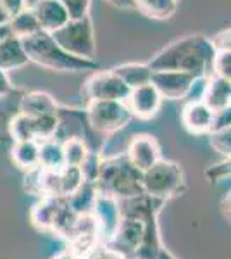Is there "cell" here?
Here are the masks:
<instances>
[{
	"label": "cell",
	"instance_id": "2",
	"mask_svg": "<svg viewBox=\"0 0 231 259\" xmlns=\"http://www.w3.org/2000/svg\"><path fill=\"white\" fill-rule=\"evenodd\" d=\"M23 47L28 54L29 62L59 73H83V71H97L99 62L76 57L64 50L54 40L52 33L38 31L26 38H21Z\"/></svg>",
	"mask_w": 231,
	"mask_h": 259
},
{
	"label": "cell",
	"instance_id": "23",
	"mask_svg": "<svg viewBox=\"0 0 231 259\" xmlns=\"http://www.w3.org/2000/svg\"><path fill=\"white\" fill-rule=\"evenodd\" d=\"M40 166L45 169H62L66 166L62 142L56 137L40 142Z\"/></svg>",
	"mask_w": 231,
	"mask_h": 259
},
{
	"label": "cell",
	"instance_id": "16",
	"mask_svg": "<svg viewBox=\"0 0 231 259\" xmlns=\"http://www.w3.org/2000/svg\"><path fill=\"white\" fill-rule=\"evenodd\" d=\"M66 197H56V195H43L31 209V223L35 228L41 232H52L54 221L62 202Z\"/></svg>",
	"mask_w": 231,
	"mask_h": 259
},
{
	"label": "cell",
	"instance_id": "34",
	"mask_svg": "<svg viewBox=\"0 0 231 259\" xmlns=\"http://www.w3.org/2000/svg\"><path fill=\"white\" fill-rule=\"evenodd\" d=\"M231 126V104L226 107H222L219 111H214V119H212V132H219Z\"/></svg>",
	"mask_w": 231,
	"mask_h": 259
},
{
	"label": "cell",
	"instance_id": "24",
	"mask_svg": "<svg viewBox=\"0 0 231 259\" xmlns=\"http://www.w3.org/2000/svg\"><path fill=\"white\" fill-rule=\"evenodd\" d=\"M9 24L12 28L14 36H18V38H26V36H31V35H35V33L41 31L40 23H38V19H36L31 7H28V9H24L23 12H19L18 16L11 18Z\"/></svg>",
	"mask_w": 231,
	"mask_h": 259
},
{
	"label": "cell",
	"instance_id": "8",
	"mask_svg": "<svg viewBox=\"0 0 231 259\" xmlns=\"http://www.w3.org/2000/svg\"><path fill=\"white\" fill-rule=\"evenodd\" d=\"M94 216L99 223V235H100V244L107 245L114 237L117 227H119L121 220H123V212H121L119 200L116 197L106 194H97L95 204H94Z\"/></svg>",
	"mask_w": 231,
	"mask_h": 259
},
{
	"label": "cell",
	"instance_id": "28",
	"mask_svg": "<svg viewBox=\"0 0 231 259\" xmlns=\"http://www.w3.org/2000/svg\"><path fill=\"white\" fill-rule=\"evenodd\" d=\"M102 156H100L99 152H91L86 156V159L83 161V164L79 166V169H81V175H83V180H85V183H97V180L100 177V171H102Z\"/></svg>",
	"mask_w": 231,
	"mask_h": 259
},
{
	"label": "cell",
	"instance_id": "10",
	"mask_svg": "<svg viewBox=\"0 0 231 259\" xmlns=\"http://www.w3.org/2000/svg\"><path fill=\"white\" fill-rule=\"evenodd\" d=\"M126 156L131 161V164L142 173L150 169L152 166L157 164L162 159L161 145L154 139L152 135L140 133V135H133L128 142V149H126Z\"/></svg>",
	"mask_w": 231,
	"mask_h": 259
},
{
	"label": "cell",
	"instance_id": "12",
	"mask_svg": "<svg viewBox=\"0 0 231 259\" xmlns=\"http://www.w3.org/2000/svg\"><path fill=\"white\" fill-rule=\"evenodd\" d=\"M197 76L183 71H154L152 85L159 90L162 99L169 100H181L187 99L193 81Z\"/></svg>",
	"mask_w": 231,
	"mask_h": 259
},
{
	"label": "cell",
	"instance_id": "14",
	"mask_svg": "<svg viewBox=\"0 0 231 259\" xmlns=\"http://www.w3.org/2000/svg\"><path fill=\"white\" fill-rule=\"evenodd\" d=\"M29 7L38 19L41 31L54 33L69 21V14L61 0H36Z\"/></svg>",
	"mask_w": 231,
	"mask_h": 259
},
{
	"label": "cell",
	"instance_id": "11",
	"mask_svg": "<svg viewBox=\"0 0 231 259\" xmlns=\"http://www.w3.org/2000/svg\"><path fill=\"white\" fill-rule=\"evenodd\" d=\"M144 237H145V221L123 216L114 237H112V240L109 242L107 245L119 250L124 256L135 257L138 247H140L142 242H144Z\"/></svg>",
	"mask_w": 231,
	"mask_h": 259
},
{
	"label": "cell",
	"instance_id": "4",
	"mask_svg": "<svg viewBox=\"0 0 231 259\" xmlns=\"http://www.w3.org/2000/svg\"><path fill=\"white\" fill-rule=\"evenodd\" d=\"M142 189L145 194L164 200L183 194L187 190V182L181 166L174 161L161 159L142 173Z\"/></svg>",
	"mask_w": 231,
	"mask_h": 259
},
{
	"label": "cell",
	"instance_id": "3",
	"mask_svg": "<svg viewBox=\"0 0 231 259\" xmlns=\"http://www.w3.org/2000/svg\"><path fill=\"white\" fill-rule=\"evenodd\" d=\"M100 194L111 195L117 200L128 199L144 192L142 189V171L136 169L128 156H116L104 159L102 171L95 183Z\"/></svg>",
	"mask_w": 231,
	"mask_h": 259
},
{
	"label": "cell",
	"instance_id": "43",
	"mask_svg": "<svg viewBox=\"0 0 231 259\" xmlns=\"http://www.w3.org/2000/svg\"><path fill=\"white\" fill-rule=\"evenodd\" d=\"M6 21H9V16H7L6 12H4L2 7H0V24H2V23H6Z\"/></svg>",
	"mask_w": 231,
	"mask_h": 259
},
{
	"label": "cell",
	"instance_id": "19",
	"mask_svg": "<svg viewBox=\"0 0 231 259\" xmlns=\"http://www.w3.org/2000/svg\"><path fill=\"white\" fill-rule=\"evenodd\" d=\"M112 71L129 89H136V87L150 83L154 74V69L149 66V62H126V64L116 66Z\"/></svg>",
	"mask_w": 231,
	"mask_h": 259
},
{
	"label": "cell",
	"instance_id": "38",
	"mask_svg": "<svg viewBox=\"0 0 231 259\" xmlns=\"http://www.w3.org/2000/svg\"><path fill=\"white\" fill-rule=\"evenodd\" d=\"M106 2L114 6L116 9H123V11L135 9V0H106Z\"/></svg>",
	"mask_w": 231,
	"mask_h": 259
},
{
	"label": "cell",
	"instance_id": "18",
	"mask_svg": "<svg viewBox=\"0 0 231 259\" xmlns=\"http://www.w3.org/2000/svg\"><path fill=\"white\" fill-rule=\"evenodd\" d=\"M202 102L207 104L212 111H219L231 104V81L222 80L219 76H209Z\"/></svg>",
	"mask_w": 231,
	"mask_h": 259
},
{
	"label": "cell",
	"instance_id": "40",
	"mask_svg": "<svg viewBox=\"0 0 231 259\" xmlns=\"http://www.w3.org/2000/svg\"><path fill=\"white\" fill-rule=\"evenodd\" d=\"M221 207H222V212H224V216L231 221V192H229L228 195H226L224 199H222Z\"/></svg>",
	"mask_w": 231,
	"mask_h": 259
},
{
	"label": "cell",
	"instance_id": "41",
	"mask_svg": "<svg viewBox=\"0 0 231 259\" xmlns=\"http://www.w3.org/2000/svg\"><path fill=\"white\" fill-rule=\"evenodd\" d=\"M52 259H81V257L76 256L71 249H66V250H61L59 254H56Z\"/></svg>",
	"mask_w": 231,
	"mask_h": 259
},
{
	"label": "cell",
	"instance_id": "31",
	"mask_svg": "<svg viewBox=\"0 0 231 259\" xmlns=\"http://www.w3.org/2000/svg\"><path fill=\"white\" fill-rule=\"evenodd\" d=\"M69 14V19H81L90 12L91 0H61Z\"/></svg>",
	"mask_w": 231,
	"mask_h": 259
},
{
	"label": "cell",
	"instance_id": "5",
	"mask_svg": "<svg viewBox=\"0 0 231 259\" xmlns=\"http://www.w3.org/2000/svg\"><path fill=\"white\" fill-rule=\"evenodd\" d=\"M54 40L64 50L76 57L95 61L97 40L90 16L81 19H69L62 28L52 33Z\"/></svg>",
	"mask_w": 231,
	"mask_h": 259
},
{
	"label": "cell",
	"instance_id": "29",
	"mask_svg": "<svg viewBox=\"0 0 231 259\" xmlns=\"http://www.w3.org/2000/svg\"><path fill=\"white\" fill-rule=\"evenodd\" d=\"M209 142H211V147L216 150L217 154H221L224 159L231 157V126L219 130V132L209 133Z\"/></svg>",
	"mask_w": 231,
	"mask_h": 259
},
{
	"label": "cell",
	"instance_id": "15",
	"mask_svg": "<svg viewBox=\"0 0 231 259\" xmlns=\"http://www.w3.org/2000/svg\"><path fill=\"white\" fill-rule=\"evenodd\" d=\"M59 109H61V104L57 102L56 97L41 90L28 92L19 100V112H24L33 118L59 114Z\"/></svg>",
	"mask_w": 231,
	"mask_h": 259
},
{
	"label": "cell",
	"instance_id": "30",
	"mask_svg": "<svg viewBox=\"0 0 231 259\" xmlns=\"http://www.w3.org/2000/svg\"><path fill=\"white\" fill-rule=\"evenodd\" d=\"M211 69L214 76L231 81V52H228V50H216Z\"/></svg>",
	"mask_w": 231,
	"mask_h": 259
},
{
	"label": "cell",
	"instance_id": "22",
	"mask_svg": "<svg viewBox=\"0 0 231 259\" xmlns=\"http://www.w3.org/2000/svg\"><path fill=\"white\" fill-rule=\"evenodd\" d=\"M9 133L14 142L24 140H38V128H36V118L28 116L24 112H18L9 123Z\"/></svg>",
	"mask_w": 231,
	"mask_h": 259
},
{
	"label": "cell",
	"instance_id": "20",
	"mask_svg": "<svg viewBox=\"0 0 231 259\" xmlns=\"http://www.w3.org/2000/svg\"><path fill=\"white\" fill-rule=\"evenodd\" d=\"M11 159L19 169L29 171L40 166V142L24 140L14 142L11 149Z\"/></svg>",
	"mask_w": 231,
	"mask_h": 259
},
{
	"label": "cell",
	"instance_id": "6",
	"mask_svg": "<svg viewBox=\"0 0 231 259\" xmlns=\"http://www.w3.org/2000/svg\"><path fill=\"white\" fill-rule=\"evenodd\" d=\"M85 114L88 126L104 135L121 132L133 118L126 100H91L88 102Z\"/></svg>",
	"mask_w": 231,
	"mask_h": 259
},
{
	"label": "cell",
	"instance_id": "13",
	"mask_svg": "<svg viewBox=\"0 0 231 259\" xmlns=\"http://www.w3.org/2000/svg\"><path fill=\"white\" fill-rule=\"evenodd\" d=\"M214 111L202 100H192L181 111V123L188 133L197 137L209 135L212 130Z\"/></svg>",
	"mask_w": 231,
	"mask_h": 259
},
{
	"label": "cell",
	"instance_id": "27",
	"mask_svg": "<svg viewBox=\"0 0 231 259\" xmlns=\"http://www.w3.org/2000/svg\"><path fill=\"white\" fill-rule=\"evenodd\" d=\"M97 194H99V190L94 183H83L78 192L68 197V202L78 214H85V212H91L94 209Z\"/></svg>",
	"mask_w": 231,
	"mask_h": 259
},
{
	"label": "cell",
	"instance_id": "17",
	"mask_svg": "<svg viewBox=\"0 0 231 259\" xmlns=\"http://www.w3.org/2000/svg\"><path fill=\"white\" fill-rule=\"evenodd\" d=\"M29 62L28 54L23 47V41L18 36L0 41V69L11 71L19 69Z\"/></svg>",
	"mask_w": 231,
	"mask_h": 259
},
{
	"label": "cell",
	"instance_id": "1",
	"mask_svg": "<svg viewBox=\"0 0 231 259\" xmlns=\"http://www.w3.org/2000/svg\"><path fill=\"white\" fill-rule=\"evenodd\" d=\"M216 47L212 40L202 33L184 35L167 47L159 50L149 61L154 71H183L193 76H207L212 68Z\"/></svg>",
	"mask_w": 231,
	"mask_h": 259
},
{
	"label": "cell",
	"instance_id": "35",
	"mask_svg": "<svg viewBox=\"0 0 231 259\" xmlns=\"http://www.w3.org/2000/svg\"><path fill=\"white\" fill-rule=\"evenodd\" d=\"M0 7L4 9L7 16L11 18H14V16H18L19 12H23L24 9H28L29 4L28 0H0Z\"/></svg>",
	"mask_w": 231,
	"mask_h": 259
},
{
	"label": "cell",
	"instance_id": "33",
	"mask_svg": "<svg viewBox=\"0 0 231 259\" xmlns=\"http://www.w3.org/2000/svg\"><path fill=\"white\" fill-rule=\"evenodd\" d=\"M207 178L211 182H219V180H224V178H231V157L229 159H222L221 162L214 164L212 168H209L205 171Z\"/></svg>",
	"mask_w": 231,
	"mask_h": 259
},
{
	"label": "cell",
	"instance_id": "36",
	"mask_svg": "<svg viewBox=\"0 0 231 259\" xmlns=\"http://www.w3.org/2000/svg\"><path fill=\"white\" fill-rule=\"evenodd\" d=\"M211 40L216 50H228V52H231V28L216 33Z\"/></svg>",
	"mask_w": 231,
	"mask_h": 259
},
{
	"label": "cell",
	"instance_id": "26",
	"mask_svg": "<svg viewBox=\"0 0 231 259\" xmlns=\"http://www.w3.org/2000/svg\"><path fill=\"white\" fill-rule=\"evenodd\" d=\"M85 183L81 175V169L76 166H64L59 169V195L61 197H71L74 192L79 190V187Z\"/></svg>",
	"mask_w": 231,
	"mask_h": 259
},
{
	"label": "cell",
	"instance_id": "21",
	"mask_svg": "<svg viewBox=\"0 0 231 259\" xmlns=\"http://www.w3.org/2000/svg\"><path fill=\"white\" fill-rule=\"evenodd\" d=\"M179 0H135V9L155 21L171 19L178 11Z\"/></svg>",
	"mask_w": 231,
	"mask_h": 259
},
{
	"label": "cell",
	"instance_id": "9",
	"mask_svg": "<svg viewBox=\"0 0 231 259\" xmlns=\"http://www.w3.org/2000/svg\"><path fill=\"white\" fill-rule=\"evenodd\" d=\"M162 95L155 89L152 83L136 87V89L129 90V95L126 99V106H128L129 112L133 118L149 121L157 116L162 106Z\"/></svg>",
	"mask_w": 231,
	"mask_h": 259
},
{
	"label": "cell",
	"instance_id": "32",
	"mask_svg": "<svg viewBox=\"0 0 231 259\" xmlns=\"http://www.w3.org/2000/svg\"><path fill=\"white\" fill-rule=\"evenodd\" d=\"M85 259H135V257H128L124 254H121L119 250L112 249L111 245H104L99 244L97 247L91 250Z\"/></svg>",
	"mask_w": 231,
	"mask_h": 259
},
{
	"label": "cell",
	"instance_id": "37",
	"mask_svg": "<svg viewBox=\"0 0 231 259\" xmlns=\"http://www.w3.org/2000/svg\"><path fill=\"white\" fill-rule=\"evenodd\" d=\"M12 92H14V87H12L9 76H7V71L0 69V99L11 95Z\"/></svg>",
	"mask_w": 231,
	"mask_h": 259
},
{
	"label": "cell",
	"instance_id": "7",
	"mask_svg": "<svg viewBox=\"0 0 231 259\" xmlns=\"http://www.w3.org/2000/svg\"><path fill=\"white\" fill-rule=\"evenodd\" d=\"M129 87L121 80L114 71H95L85 83L88 102L91 100H126L129 95Z\"/></svg>",
	"mask_w": 231,
	"mask_h": 259
},
{
	"label": "cell",
	"instance_id": "39",
	"mask_svg": "<svg viewBox=\"0 0 231 259\" xmlns=\"http://www.w3.org/2000/svg\"><path fill=\"white\" fill-rule=\"evenodd\" d=\"M11 36H14V33H12V28H11L9 21H6V23L0 24V41L11 38Z\"/></svg>",
	"mask_w": 231,
	"mask_h": 259
},
{
	"label": "cell",
	"instance_id": "42",
	"mask_svg": "<svg viewBox=\"0 0 231 259\" xmlns=\"http://www.w3.org/2000/svg\"><path fill=\"white\" fill-rule=\"evenodd\" d=\"M157 259H176V257H173V256H171V254L167 252L166 249H161V252H159Z\"/></svg>",
	"mask_w": 231,
	"mask_h": 259
},
{
	"label": "cell",
	"instance_id": "25",
	"mask_svg": "<svg viewBox=\"0 0 231 259\" xmlns=\"http://www.w3.org/2000/svg\"><path fill=\"white\" fill-rule=\"evenodd\" d=\"M62 152H64V162L66 166H79L83 164V161L86 159V156L90 154L86 142L81 137H68L62 142Z\"/></svg>",
	"mask_w": 231,
	"mask_h": 259
}]
</instances>
